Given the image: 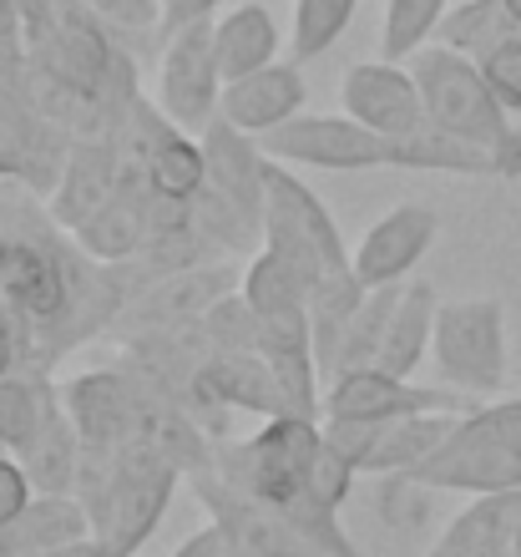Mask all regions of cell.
<instances>
[{"label": "cell", "mask_w": 521, "mask_h": 557, "mask_svg": "<svg viewBox=\"0 0 521 557\" xmlns=\"http://www.w3.org/2000/svg\"><path fill=\"white\" fill-rule=\"evenodd\" d=\"M435 492H471V497H501L521 492V400H492L456 421V436L410 471Z\"/></svg>", "instance_id": "1"}, {"label": "cell", "mask_w": 521, "mask_h": 557, "mask_svg": "<svg viewBox=\"0 0 521 557\" xmlns=\"http://www.w3.org/2000/svg\"><path fill=\"white\" fill-rule=\"evenodd\" d=\"M324 451V425L309 416H274L238 446H218V476L269 507H294Z\"/></svg>", "instance_id": "2"}, {"label": "cell", "mask_w": 521, "mask_h": 557, "mask_svg": "<svg viewBox=\"0 0 521 557\" xmlns=\"http://www.w3.org/2000/svg\"><path fill=\"white\" fill-rule=\"evenodd\" d=\"M406 66L415 76L420 97H425L431 127H441L446 137H461V143L492 152L511 133L507 107L496 102V91L486 87V76H481V66L471 57H456L446 46H425Z\"/></svg>", "instance_id": "3"}, {"label": "cell", "mask_w": 521, "mask_h": 557, "mask_svg": "<svg viewBox=\"0 0 521 557\" xmlns=\"http://www.w3.org/2000/svg\"><path fill=\"white\" fill-rule=\"evenodd\" d=\"M435 370L461 396H496L507 381V309L496 299H456L435 314Z\"/></svg>", "instance_id": "4"}, {"label": "cell", "mask_w": 521, "mask_h": 557, "mask_svg": "<svg viewBox=\"0 0 521 557\" xmlns=\"http://www.w3.org/2000/svg\"><path fill=\"white\" fill-rule=\"evenodd\" d=\"M223 66H218V21H188L173 30V41L162 51L158 72V102L162 117L183 133H208L223 112Z\"/></svg>", "instance_id": "5"}, {"label": "cell", "mask_w": 521, "mask_h": 557, "mask_svg": "<svg viewBox=\"0 0 521 557\" xmlns=\"http://www.w3.org/2000/svg\"><path fill=\"white\" fill-rule=\"evenodd\" d=\"M263 152L284 168H324V173H364V168H390L395 143L370 133L355 117H294L289 127L263 137Z\"/></svg>", "instance_id": "6"}, {"label": "cell", "mask_w": 521, "mask_h": 557, "mask_svg": "<svg viewBox=\"0 0 521 557\" xmlns=\"http://www.w3.org/2000/svg\"><path fill=\"white\" fill-rule=\"evenodd\" d=\"M466 416L476 411V396L461 391H425L415 381H395L385 370H345L334 375L324 391V421H364V425H385V421H406V416Z\"/></svg>", "instance_id": "7"}, {"label": "cell", "mask_w": 521, "mask_h": 557, "mask_svg": "<svg viewBox=\"0 0 521 557\" xmlns=\"http://www.w3.org/2000/svg\"><path fill=\"white\" fill-rule=\"evenodd\" d=\"M339 102H345V117H355L360 127H370L380 137H390V143H406V137L431 127L425 97H420L410 66H400V61H360V66H349Z\"/></svg>", "instance_id": "8"}, {"label": "cell", "mask_w": 521, "mask_h": 557, "mask_svg": "<svg viewBox=\"0 0 521 557\" xmlns=\"http://www.w3.org/2000/svg\"><path fill=\"white\" fill-rule=\"evenodd\" d=\"M198 497H203V507L223 528L233 557H319L278 507L228 486L218 471H198Z\"/></svg>", "instance_id": "9"}, {"label": "cell", "mask_w": 521, "mask_h": 557, "mask_svg": "<svg viewBox=\"0 0 521 557\" xmlns=\"http://www.w3.org/2000/svg\"><path fill=\"white\" fill-rule=\"evenodd\" d=\"M173 486H177V467H162V461H137V467L116 471L112 492L91 512L97 517V543L116 547V553H137V543L158 528Z\"/></svg>", "instance_id": "10"}, {"label": "cell", "mask_w": 521, "mask_h": 557, "mask_svg": "<svg viewBox=\"0 0 521 557\" xmlns=\"http://www.w3.org/2000/svg\"><path fill=\"white\" fill-rule=\"evenodd\" d=\"M435 228H441V223H435V208H425V203L390 208V213L360 238V249H355V274H360V284L364 289L406 284V274L435 244Z\"/></svg>", "instance_id": "11"}, {"label": "cell", "mask_w": 521, "mask_h": 557, "mask_svg": "<svg viewBox=\"0 0 521 557\" xmlns=\"http://www.w3.org/2000/svg\"><path fill=\"white\" fill-rule=\"evenodd\" d=\"M305 76H299V66H263V72L253 76H238V82H228L223 87V112L218 117L228 122V127H238V133L248 137H269L278 133V127H289L294 117H305Z\"/></svg>", "instance_id": "12"}, {"label": "cell", "mask_w": 521, "mask_h": 557, "mask_svg": "<svg viewBox=\"0 0 521 557\" xmlns=\"http://www.w3.org/2000/svg\"><path fill=\"white\" fill-rule=\"evenodd\" d=\"M203 152H208V177H213V193L228 198L248 223L263 228V213H269V152L248 133L228 127L218 117L203 133Z\"/></svg>", "instance_id": "13"}, {"label": "cell", "mask_w": 521, "mask_h": 557, "mask_svg": "<svg viewBox=\"0 0 521 557\" xmlns=\"http://www.w3.org/2000/svg\"><path fill=\"white\" fill-rule=\"evenodd\" d=\"M461 416L435 411V416H406V421L370 425V446H364L360 471L364 476H395V471H420L450 436H456Z\"/></svg>", "instance_id": "14"}, {"label": "cell", "mask_w": 521, "mask_h": 557, "mask_svg": "<svg viewBox=\"0 0 521 557\" xmlns=\"http://www.w3.org/2000/svg\"><path fill=\"white\" fill-rule=\"evenodd\" d=\"M0 299L30 320H51L66 305V269L36 244H0Z\"/></svg>", "instance_id": "15"}, {"label": "cell", "mask_w": 521, "mask_h": 557, "mask_svg": "<svg viewBox=\"0 0 521 557\" xmlns=\"http://www.w3.org/2000/svg\"><path fill=\"white\" fill-rule=\"evenodd\" d=\"M87 532H91L87 502L36 492V502L15 517L11 528L0 532V557H26V553H57V547H76V543H87Z\"/></svg>", "instance_id": "16"}, {"label": "cell", "mask_w": 521, "mask_h": 557, "mask_svg": "<svg viewBox=\"0 0 521 557\" xmlns=\"http://www.w3.org/2000/svg\"><path fill=\"white\" fill-rule=\"evenodd\" d=\"M435 314H441V305H435L431 284H425V278L406 284V289H400V305H395L390 330H385V345H380L375 370H385L395 381H415L420 360H425L435 345Z\"/></svg>", "instance_id": "17"}, {"label": "cell", "mask_w": 521, "mask_h": 557, "mask_svg": "<svg viewBox=\"0 0 521 557\" xmlns=\"http://www.w3.org/2000/svg\"><path fill=\"white\" fill-rule=\"evenodd\" d=\"M319 278H330V274H319V269L299 264V259H289V253H278V249H263L244 274V305L253 309L259 320L299 314V309H309V299H314Z\"/></svg>", "instance_id": "18"}, {"label": "cell", "mask_w": 521, "mask_h": 557, "mask_svg": "<svg viewBox=\"0 0 521 557\" xmlns=\"http://www.w3.org/2000/svg\"><path fill=\"white\" fill-rule=\"evenodd\" d=\"M198 391L208 400H223V406H244V411L259 416H289L284 406V391H278L274 370L263 355H213V366L198 375Z\"/></svg>", "instance_id": "19"}, {"label": "cell", "mask_w": 521, "mask_h": 557, "mask_svg": "<svg viewBox=\"0 0 521 557\" xmlns=\"http://www.w3.org/2000/svg\"><path fill=\"white\" fill-rule=\"evenodd\" d=\"M274 57H278V26L263 5H233L218 21V66H223V82L263 72V66H274Z\"/></svg>", "instance_id": "20"}, {"label": "cell", "mask_w": 521, "mask_h": 557, "mask_svg": "<svg viewBox=\"0 0 521 557\" xmlns=\"http://www.w3.org/2000/svg\"><path fill=\"white\" fill-rule=\"evenodd\" d=\"M82 456H87V441L76 431V421L66 416V406L51 411V421L41 425V436L21 451V467L30 471V482L51 492V497H72V482L82 471Z\"/></svg>", "instance_id": "21"}, {"label": "cell", "mask_w": 521, "mask_h": 557, "mask_svg": "<svg viewBox=\"0 0 521 557\" xmlns=\"http://www.w3.org/2000/svg\"><path fill=\"white\" fill-rule=\"evenodd\" d=\"M147 188L158 198H173V203H193L198 193L208 188V152L203 143H193L188 133H173L162 127L147 147Z\"/></svg>", "instance_id": "22"}, {"label": "cell", "mask_w": 521, "mask_h": 557, "mask_svg": "<svg viewBox=\"0 0 521 557\" xmlns=\"http://www.w3.org/2000/svg\"><path fill=\"white\" fill-rule=\"evenodd\" d=\"M511 36H521L517 21L507 15L501 0H466L456 11L441 21L435 30V46H446L456 57H471V61H486L496 46H507Z\"/></svg>", "instance_id": "23"}, {"label": "cell", "mask_w": 521, "mask_h": 557, "mask_svg": "<svg viewBox=\"0 0 521 557\" xmlns=\"http://www.w3.org/2000/svg\"><path fill=\"white\" fill-rule=\"evenodd\" d=\"M61 400L57 391L36 375H0V446L21 456L30 441L41 436V425L51 421Z\"/></svg>", "instance_id": "24"}, {"label": "cell", "mask_w": 521, "mask_h": 557, "mask_svg": "<svg viewBox=\"0 0 521 557\" xmlns=\"http://www.w3.org/2000/svg\"><path fill=\"white\" fill-rule=\"evenodd\" d=\"M390 168H415V173H466V177H496L492 152L486 147H471L461 137H446L441 127H425V133L395 143V162Z\"/></svg>", "instance_id": "25"}, {"label": "cell", "mask_w": 521, "mask_h": 557, "mask_svg": "<svg viewBox=\"0 0 521 557\" xmlns=\"http://www.w3.org/2000/svg\"><path fill=\"white\" fill-rule=\"evenodd\" d=\"M370 517L385 532H395V537H415V532L431 528V517H435V486L415 482L410 471L375 476L370 482Z\"/></svg>", "instance_id": "26"}, {"label": "cell", "mask_w": 521, "mask_h": 557, "mask_svg": "<svg viewBox=\"0 0 521 557\" xmlns=\"http://www.w3.org/2000/svg\"><path fill=\"white\" fill-rule=\"evenodd\" d=\"M400 289H406V284H390V289H370V294H364L360 314L349 320L345 339H339L334 375H345V370H375L380 345H385V330H390L395 305H400Z\"/></svg>", "instance_id": "27"}, {"label": "cell", "mask_w": 521, "mask_h": 557, "mask_svg": "<svg viewBox=\"0 0 521 557\" xmlns=\"http://www.w3.org/2000/svg\"><path fill=\"white\" fill-rule=\"evenodd\" d=\"M450 0H390L385 5V36H380V61H410L415 51H425L441 21H446Z\"/></svg>", "instance_id": "28"}, {"label": "cell", "mask_w": 521, "mask_h": 557, "mask_svg": "<svg viewBox=\"0 0 521 557\" xmlns=\"http://www.w3.org/2000/svg\"><path fill=\"white\" fill-rule=\"evenodd\" d=\"M360 0H294V61L324 57L355 21Z\"/></svg>", "instance_id": "29"}, {"label": "cell", "mask_w": 521, "mask_h": 557, "mask_svg": "<svg viewBox=\"0 0 521 557\" xmlns=\"http://www.w3.org/2000/svg\"><path fill=\"white\" fill-rule=\"evenodd\" d=\"M142 213L127 208L122 198H107L102 208H91L87 219H82V244H87L97 259H127L137 249V238H142Z\"/></svg>", "instance_id": "30"}, {"label": "cell", "mask_w": 521, "mask_h": 557, "mask_svg": "<svg viewBox=\"0 0 521 557\" xmlns=\"http://www.w3.org/2000/svg\"><path fill=\"white\" fill-rule=\"evenodd\" d=\"M486 87L496 91V102L507 112H521V36H511L507 46H496L486 61H476Z\"/></svg>", "instance_id": "31"}, {"label": "cell", "mask_w": 521, "mask_h": 557, "mask_svg": "<svg viewBox=\"0 0 521 557\" xmlns=\"http://www.w3.org/2000/svg\"><path fill=\"white\" fill-rule=\"evenodd\" d=\"M30 502H36V482H30V471L21 467V456H0V532L11 528Z\"/></svg>", "instance_id": "32"}, {"label": "cell", "mask_w": 521, "mask_h": 557, "mask_svg": "<svg viewBox=\"0 0 521 557\" xmlns=\"http://www.w3.org/2000/svg\"><path fill=\"white\" fill-rule=\"evenodd\" d=\"M173 557H233V547H228V537H223V528L208 522V528H198L193 537H183V547H177Z\"/></svg>", "instance_id": "33"}, {"label": "cell", "mask_w": 521, "mask_h": 557, "mask_svg": "<svg viewBox=\"0 0 521 557\" xmlns=\"http://www.w3.org/2000/svg\"><path fill=\"white\" fill-rule=\"evenodd\" d=\"M492 168H496V177H521V127H511V133L492 147Z\"/></svg>", "instance_id": "34"}, {"label": "cell", "mask_w": 521, "mask_h": 557, "mask_svg": "<svg viewBox=\"0 0 521 557\" xmlns=\"http://www.w3.org/2000/svg\"><path fill=\"white\" fill-rule=\"evenodd\" d=\"M26 557H97V543H76V547H57V553H26Z\"/></svg>", "instance_id": "35"}, {"label": "cell", "mask_w": 521, "mask_h": 557, "mask_svg": "<svg viewBox=\"0 0 521 557\" xmlns=\"http://www.w3.org/2000/svg\"><path fill=\"white\" fill-rule=\"evenodd\" d=\"M501 5H507V15L517 21V30H521V0H501Z\"/></svg>", "instance_id": "36"}, {"label": "cell", "mask_w": 521, "mask_h": 557, "mask_svg": "<svg viewBox=\"0 0 521 557\" xmlns=\"http://www.w3.org/2000/svg\"><path fill=\"white\" fill-rule=\"evenodd\" d=\"M97 557H132V553H116V547H102V543H97Z\"/></svg>", "instance_id": "37"}, {"label": "cell", "mask_w": 521, "mask_h": 557, "mask_svg": "<svg viewBox=\"0 0 521 557\" xmlns=\"http://www.w3.org/2000/svg\"><path fill=\"white\" fill-rule=\"evenodd\" d=\"M0 456H11V451H5V446H0Z\"/></svg>", "instance_id": "38"}]
</instances>
